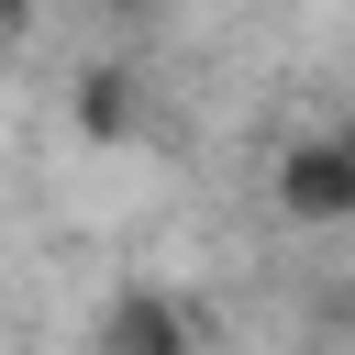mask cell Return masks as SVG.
<instances>
[{
	"mask_svg": "<svg viewBox=\"0 0 355 355\" xmlns=\"http://www.w3.org/2000/svg\"><path fill=\"white\" fill-rule=\"evenodd\" d=\"M266 200H277V222H300V233H344V222H355V122H344V133L277 144Z\"/></svg>",
	"mask_w": 355,
	"mask_h": 355,
	"instance_id": "1",
	"label": "cell"
},
{
	"mask_svg": "<svg viewBox=\"0 0 355 355\" xmlns=\"http://www.w3.org/2000/svg\"><path fill=\"white\" fill-rule=\"evenodd\" d=\"M67 122H78V144H133V122H144V78L133 67H78L67 78Z\"/></svg>",
	"mask_w": 355,
	"mask_h": 355,
	"instance_id": "2",
	"label": "cell"
},
{
	"mask_svg": "<svg viewBox=\"0 0 355 355\" xmlns=\"http://www.w3.org/2000/svg\"><path fill=\"white\" fill-rule=\"evenodd\" d=\"M166 333H189V311H178L166 288H122V300L89 322V355H144V344H166Z\"/></svg>",
	"mask_w": 355,
	"mask_h": 355,
	"instance_id": "3",
	"label": "cell"
},
{
	"mask_svg": "<svg viewBox=\"0 0 355 355\" xmlns=\"http://www.w3.org/2000/svg\"><path fill=\"white\" fill-rule=\"evenodd\" d=\"M144 355H200V333H166V344H144Z\"/></svg>",
	"mask_w": 355,
	"mask_h": 355,
	"instance_id": "4",
	"label": "cell"
}]
</instances>
